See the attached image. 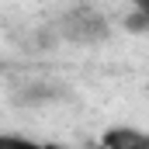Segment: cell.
Here are the masks:
<instances>
[{"mask_svg": "<svg viewBox=\"0 0 149 149\" xmlns=\"http://www.w3.org/2000/svg\"><path fill=\"white\" fill-rule=\"evenodd\" d=\"M52 31H56L59 42H66V45H101V42H108V35H111V24H108V17L97 7L76 3V7H66L52 21Z\"/></svg>", "mask_w": 149, "mask_h": 149, "instance_id": "6da1fadb", "label": "cell"}, {"mask_svg": "<svg viewBox=\"0 0 149 149\" xmlns=\"http://www.w3.org/2000/svg\"><path fill=\"white\" fill-rule=\"evenodd\" d=\"M101 142L111 146V149H149V132L118 125V128H108V132L101 135Z\"/></svg>", "mask_w": 149, "mask_h": 149, "instance_id": "7a4b0ae2", "label": "cell"}, {"mask_svg": "<svg viewBox=\"0 0 149 149\" xmlns=\"http://www.w3.org/2000/svg\"><path fill=\"white\" fill-rule=\"evenodd\" d=\"M56 97H59V94H56V87H38V83H31V87H24V90H21L17 104L35 108V104H49V101H56Z\"/></svg>", "mask_w": 149, "mask_h": 149, "instance_id": "3957f363", "label": "cell"}, {"mask_svg": "<svg viewBox=\"0 0 149 149\" xmlns=\"http://www.w3.org/2000/svg\"><path fill=\"white\" fill-rule=\"evenodd\" d=\"M125 31H128V35H149V10L146 7H132V10H128Z\"/></svg>", "mask_w": 149, "mask_h": 149, "instance_id": "277c9868", "label": "cell"}]
</instances>
